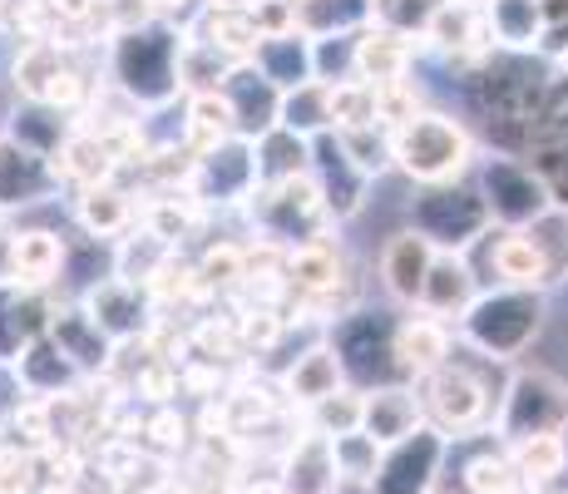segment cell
<instances>
[{
  "label": "cell",
  "instance_id": "cell-1",
  "mask_svg": "<svg viewBox=\"0 0 568 494\" xmlns=\"http://www.w3.org/2000/svg\"><path fill=\"white\" fill-rule=\"evenodd\" d=\"M390 153L400 159V169H406L410 179L440 183V179H455V173L469 163V139H465V129L450 124V119L415 114L410 124H400L396 134H390Z\"/></svg>",
  "mask_w": 568,
  "mask_h": 494
},
{
  "label": "cell",
  "instance_id": "cell-2",
  "mask_svg": "<svg viewBox=\"0 0 568 494\" xmlns=\"http://www.w3.org/2000/svg\"><path fill=\"white\" fill-rule=\"evenodd\" d=\"M430 411L440 415L445 425H455V431H465V425H475L479 415H485V391H479V381L469 376V371H430Z\"/></svg>",
  "mask_w": 568,
  "mask_h": 494
},
{
  "label": "cell",
  "instance_id": "cell-3",
  "mask_svg": "<svg viewBox=\"0 0 568 494\" xmlns=\"http://www.w3.org/2000/svg\"><path fill=\"white\" fill-rule=\"evenodd\" d=\"M415 421H420V401L410 391H376L366 395V411H362V431L376 445H396L415 435Z\"/></svg>",
  "mask_w": 568,
  "mask_h": 494
},
{
  "label": "cell",
  "instance_id": "cell-4",
  "mask_svg": "<svg viewBox=\"0 0 568 494\" xmlns=\"http://www.w3.org/2000/svg\"><path fill=\"white\" fill-rule=\"evenodd\" d=\"M435 258H430V243L415 233H400L396 243L386 248V258H381V272H386V288L396 296H406V302H415V296L425 292V278H430Z\"/></svg>",
  "mask_w": 568,
  "mask_h": 494
},
{
  "label": "cell",
  "instance_id": "cell-5",
  "mask_svg": "<svg viewBox=\"0 0 568 494\" xmlns=\"http://www.w3.org/2000/svg\"><path fill=\"white\" fill-rule=\"evenodd\" d=\"M406 64H410V40L396 36V30H366L356 40V70H362V80H376V90L396 84L406 74Z\"/></svg>",
  "mask_w": 568,
  "mask_h": 494
},
{
  "label": "cell",
  "instance_id": "cell-6",
  "mask_svg": "<svg viewBox=\"0 0 568 494\" xmlns=\"http://www.w3.org/2000/svg\"><path fill=\"white\" fill-rule=\"evenodd\" d=\"M445 351H450V336H445V326L435 322L430 312L415 316L396 332V356L406 361L415 376H430V371L445 366Z\"/></svg>",
  "mask_w": 568,
  "mask_h": 494
},
{
  "label": "cell",
  "instance_id": "cell-7",
  "mask_svg": "<svg viewBox=\"0 0 568 494\" xmlns=\"http://www.w3.org/2000/svg\"><path fill=\"white\" fill-rule=\"evenodd\" d=\"M54 169H60L64 179H74V183H84V189H94V183H104L109 169H114V149H109L104 139H94V134H74L70 144L60 149Z\"/></svg>",
  "mask_w": 568,
  "mask_h": 494
},
{
  "label": "cell",
  "instance_id": "cell-8",
  "mask_svg": "<svg viewBox=\"0 0 568 494\" xmlns=\"http://www.w3.org/2000/svg\"><path fill=\"white\" fill-rule=\"evenodd\" d=\"M568 465V445L559 435H529V441H515V470L524 485H549L554 475H564Z\"/></svg>",
  "mask_w": 568,
  "mask_h": 494
},
{
  "label": "cell",
  "instance_id": "cell-9",
  "mask_svg": "<svg viewBox=\"0 0 568 494\" xmlns=\"http://www.w3.org/2000/svg\"><path fill=\"white\" fill-rule=\"evenodd\" d=\"M287 272H292V288L297 292L322 296V292H332L336 282H342V258H336L326 243H307V248L292 252Z\"/></svg>",
  "mask_w": 568,
  "mask_h": 494
},
{
  "label": "cell",
  "instance_id": "cell-10",
  "mask_svg": "<svg viewBox=\"0 0 568 494\" xmlns=\"http://www.w3.org/2000/svg\"><path fill=\"white\" fill-rule=\"evenodd\" d=\"M336 386H342V361L332 356V351H312V356H302L297 366H292V376H287V391H292V401H326Z\"/></svg>",
  "mask_w": 568,
  "mask_h": 494
},
{
  "label": "cell",
  "instance_id": "cell-11",
  "mask_svg": "<svg viewBox=\"0 0 568 494\" xmlns=\"http://www.w3.org/2000/svg\"><path fill=\"white\" fill-rule=\"evenodd\" d=\"M430 40L445 50H475L485 40V26H479V6H465V0H450L430 16Z\"/></svg>",
  "mask_w": 568,
  "mask_h": 494
},
{
  "label": "cell",
  "instance_id": "cell-12",
  "mask_svg": "<svg viewBox=\"0 0 568 494\" xmlns=\"http://www.w3.org/2000/svg\"><path fill=\"white\" fill-rule=\"evenodd\" d=\"M60 74H64L60 46H50V40H36L16 64V84H20V94H30V99H50V90L60 84Z\"/></svg>",
  "mask_w": 568,
  "mask_h": 494
},
{
  "label": "cell",
  "instance_id": "cell-13",
  "mask_svg": "<svg viewBox=\"0 0 568 494\" xmlns=\"http://www.w3.org/2000/svg\"><path fill=\"white\" fill-rule=\"evenodd\" d=\"M60 268V243L50 233H20L16 238V282L26 288H40V282L54 278Z\"/></svg>",
  "mask_w": 568,
  "mask_h": 494
},
{
  "label": "cell",
  "instance_id": "cell-14",
  "mask_svg": "<svg viewBox=\"0 0 568 494\" xmlns=\"http://www.w3.org/2000/svg\"><path fill=\"white\" fill-rule=\"evenodd\" d=\"M80 223L100 238L119 233V228L129 223V198L119 189H109V183H94V189H84V198H80Z\"/></svg>",
  "mask_w": 568,
  "mask_h": 494
},
{
  "label": "cell",
  "instance_id": "cell-15",
  "mask_svg": "<svg viewBox=\"0 0 568 494\" xmlns=\"http://www.w3.org/2000/svg\"><path fill=\"white\" fill-rule=\"evenodd\" d=\"M420 302H425V312H430V316H450V312H460V306L469 302V278H465V268L435 262L430 278H425Z\"/></svg>",
  "mask_w": 568,
  "mask_h": 494
},
{
  "label": "cell",
  "instance_id": "cell-16",
  "mask_svg": "<svg viewBox=\"0 0 568 494\" xmlns=\"http://www.w3.org/2000/svg\"><path fill=\"white\" fill-rule=\"evenodd\" d=\"M495 262H499V278L519 282V288H534V282L549 278L544 248L529 243V238H505V243H499V252H495Z\"/></svg>",
  "mask_w": 568,
  "mask_h": 494
},
{
  "label": "cell",
  "instance_id": "cell-17",
  "mask_svg": "<svg viewBox=\"0 0 568 494\" xmlns=\"http://www.w3.org/2000/svg\"><path fill=\"white\" fill-rule=\"evenodd\" d=\"M326 119H336L342 129H371L376 124V90L371 84H336L326 94Z\"/></svg>",
  "mask_w": 568,
  "mask_h": 494
},
{
  "label": "cell",
  "instance_id": "cell-18",
  "mask_svg": "<svg viewBox=\"0 0 568 494\" xmlns=\"http://www.w3.org/2000/svg\"><path fill=\"white\" fill-rule=\"evenodd\" d=\"M227 129H233V104H227V99H217V94H199V99H193V109H189L193 144H199V149L223 144Z\"/></svg>",
  "mask_w": 568,
  "mask_h": 494
},
{
  "label": "cell",
  "instance_id": "cell-19",
  "mask_svg": "<svg viewBox=\"0 0 568 494\" xmlns=\"http://www.w3.org/2000/svg\"><path fill=\"white\" fill-rule=\"evenodd\" d=\"M362 411H366V395L332 391L326 401H316V425H322L326 441H336V435L362 431Z\"/></svg>",
  "mask_w": 568,
  "mask_h": 494
},
{
  "label": "cell",
  "instance_id": "cell-20",
  "mask_svg": "<svg viewBox=\"0 0 568 494\" xmlns=\"http://www.w3.org/2000/svg\"><path fill=\"white\" fill-rule=\"evenodd\" d=\"M207 40H213V50H227V54H247L257 46V26L247 10H213V20H207Z\"/></svg>",
  "mask_w": 568,
  "mask_h": 494
},
{
  "label": "cell",
  "instance_id": "cell-21",
  "mask_svg": "<svg viewBox=\"0 0 568 494\" xmlns=\"http://www.w3.org/2000/svg\"><path fill=\"white\" fill-rule=\"evenodd\" d=\"M465 480H469V490H475V494H519L515 460H499V455L475 460V465L465 470Z\"/></svg>",
  "mask_w": 568,
  "mask_h": 494
},
{
  "label": "cell",
  "instance_id": "cell-22",
  "mask_svg": "<svg viewBox=\"0 0 568 494\" xmlns=\"http://www.w3.org/2000/svg\"><path fill=\"white\" fill-rule=\"evenodd\" d=\"M237 278H243V252L237 248H213L203 258V268H199L203 288H233Z\"/></svg>",
  "mask_w": 568,
  "mask_h": 494
},
{
  "label": "cell",
  "instance_id": "cell-23",
  "mask_svg": "<svg viewBox=\"0 0 568 494\" xmlns=\"http://www.w3.org/2000/svg\"><path fill=\"white\" fill-rule=\"evenodd\" d=\"M376 119H386L390 129L410 124V119H415V94L400 80L396 84H381V90H376Z\"/></svg>",
  "mask_w": 568,
  "mask_h": 494
},
{
  "label": "cell",
  "instance_id": "cell-24",
  "mask_svg": "<svg viewBox=\"0 0 568 494\" xmlns=\"http://www.w3.org/2000/svg\"><path fill=\"white\" fill-rule=\"evenodd\" d=\"M36 485V460L20 450H0V494H30Z\"/></svg>",
  "mask_w": 568,
  "mask_h": 494
},
{
  "label": "cell",
  "instance_id": "cell-25",
  "mask_svg": "<svg viewBox=\"0 0 568 494\" xmlns=\"http://www.w3.org/2000/svg\"><path fill=\"white\" fill-rule=\"evenodd\" d=\"M193 218H199L193 208H173V203L149 208V228H154V238H163V243H179V238L193 228Z\"/></svg>",
  "mask_w": 568,
  "mask_h": 494
},
{
  "label": "cell",
  "instance_id": "cell-26",
  "mask_svg": "<svg viewBox=\"0 0 568 494\" xmlns=\"http://www.w3.org/2000/svg\"><path fill=\"white\" fill-rule=\"evenodd\" d=\"M253 26H257V36H267V40L287 36L292 30V6L287 0H253Z\"/></svg>",
  "mask_w": 568,
  "mask_h": 494
},
{
  "label": "cell",
  "instance_id": "cell-27",
  "mask_svg": "<svg viewBox=\"0 0 568 494\" xmlns=\"http://www.w3.org/2000/svg\"><path fill=\"white\" fill-rule=\"evenodd\" d=\"M193 288H199V272H189L183 262H163V268L154 272V292L169 296V302L173 296H189Z\"/></svg>",
  "mask_w": 568,
  "mask_h": 494
},
{
  "label": "cell",
  "instance_id": "cell-28",
  "mask_svg": "<svg viewBox=\"0 0 568 494\" xmlns=\"http://www.w3.org/2000/svg\"><path fill=\"white\" fill-rule=\"evenodd\" d=\"M16 278V238L0 233V282Z\"/></svg>",
  "mask_w": 568,
  "mask_h": 494
},
{
  "label": "cell",
  "instance_id": "cell-29",
  "mask_svg": "<svg viewBox=\"0 0 568 494\" xmlns=\"http://www.w3.org/2000/svg\"><path fill=\"white\" fill-rule=\"evenodd\" d=\"M539 20H544V26H559V20H568V0H539Z\"/></svg>",
  "mask_w": 568,
  "mask_h": 494
},
{
  "label": "cell",
  "instance_id": "cell-30",
  "mask_svg": "<svg viewBox=\"0 0 568 494\" xmlns=\"http://www.w3.org/2000/svg\"><path fill=\"white\" fill-rule=\"evenodd\" d=\"M253 0H213V10H247Z\"/></svg>",
  "mask_w": 568,
  "mask_h": 494
},
{
  "label": "cell",
  "instance_id": "cell-31",
  "mask_svg": "<svg viewBox=\"0 0 568 494\" xmlns=\"http://www.w3.org/2000/svg\"><path fill=\"white\" fill-rule=\"evenodd\" d=\"M253 494H292V490H287V485H257Z\"/></svg>",
  "mask_w": 568,
  "mask_h": 494
},
{
  "label": "cell",
  "instance_id": "cell-32",
  "mask_svg": "<svg viewBox=\"0 0 568 494\" xmlns=\"http://www.w3.org/2000/svg\"><path fill=\"white\" fill-rule=\"evenodd\" d=\"M149 6H159V10H169V6H179V0H149Z\"/></svg>",
  "mask_w": 568,
  "mask_h": 494
},
{
  "label": "cell",
  "instance_id": "cell-33",
  "mask_svg": "<svg viewBox=\"0 0 568 494\" xmlns=\"http://www.w3.org/2000/svg\"><path fill=\"white\" fill-rule=\"evenodd\" d=\"M465 6H489V0H465Z\"/></svg>",
  "mask_w": 568,
  "mask_h": 494
},
{
  "label": "cell",
  "instance_id": "cell-34",
  "mask_svg": "<svg viewBox=\"0 0 568 494\" xmlns=\"http://www.w3.org/2000/svg\"><path fill=\"white\" fill-rule=\"evenodd\" d=\"M564 70H568V54H564Z\"/></svg>",
  "mask_w": 568,
  "mask_h": 494
}]
</instances>
